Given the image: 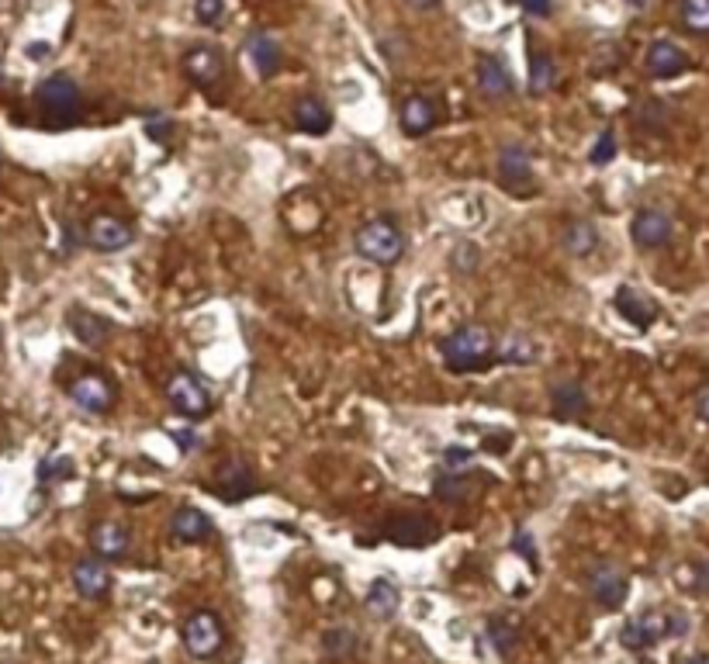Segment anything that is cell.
<instances>
[{
  "instance_id": "cell-3",
  "label": "cell",
  "mask_w": 709,
  "mask_h": 664,
  "mask_svg": "<svg viewBox=\"0 0 709 664\" xmlns=\"http://www.w3.org/2000/svg\"><path fill=\"white\" fill-rule=\"evenodd\" d=\"M689 633V620L682 613H640L620 630V644L626 651H651L658 640Z\"/></svg>"
},
{
  "instance_id": "cell-45",
  "label": "cell",
  "mask_w": 709,
  "mask_h": 664,
  "mask_svg": "<svg viewBox=\"0 0 709 664\" xmlns=\"http://www.w3.org/2000/svg\"><path fill=\"white\" fill-rule=\"evenodd\" d=\"M49 52H52V45H45V42L28 45V56H32V59H42V56H49Z\"/></svg>"
},
{
  "instance_id": "cell-34",
  "label": "cell",
  "mask_w": 709,
  "mask_h": 664,
  "mask_svg": "<svg viewBox=\"0 0 709 664\" xmlns=\"http://www.w3.org/2000/svg\"><path fill=\"white\" fill-rule=\"evenodd\" d=\"M73 460L70 457H45L39 464V481H49V485H56V481H66L73 478Z\"/></svg>"
},
{
  "instance_id": "cell-13",
  "label": "cell",
  "mask_w": 709,
  "mask_h": 664,
  "mask_svg": "<svg viewBox=\"0 0 709 664\" xmlns=\"http://www.w3.org/2000/svg\"><path fill=\"white\" fill-rule=\"evenodd\" d=\"M87 243L101 253H122L125 246H132V229L115 215H97L87 225Z\"/></svg>"
},
{
  "instance_id": "cell-6",
  "label": "cell",
  "mask_w": 709,
  "mask_h": 664,
  "mask_svg": "<svg viewBox=\"0 0 709 664\" xmlns=\"http://www.w3.org/2000/svg\"><path fill=\"white\" fill-rule=\"evenodd\" d=\"M588 592H592V599L599 602L602 609H620L626 595H630V578H626L616 564H595V568L588 571Z\"/></svg>"
},
{
  "instance_id": "cell-1",
  "label": "cell",
  "mask_w": 709,
  "mask_h": 664,
  "mask_svg": "<svg viewBox=\"0 0 709 664\" xmlns=\"http://www.w3.org/2000/svg\"><path fill=\"white\" fill-rule=\"evenodd\" d=\"M495 336L485 326H460L440 343L443 364L454 374H471L481 367L495 364Z\"/></svg>"
},
{
  "instance_id": "cell-22",
  "label": "cell",
  "mask_w": 709,
  "mask_h": 664,
  "mask_svg": "<svg viewBox=\"0 0 709 664\" xmlns=\"http://www.w3.org/2000/svg\"><path fill=\"white\" fill-rule=\"evenodd\" d=\"M294 125L305 135H326L333 128V111L319 97H301V101H294Z\"/></svg>"
},
{
  "instance_id": "cell-31",
  "label": "cell",
  "mask_w": 709,
  "mask_h": 664,
  "mask_svg": "<svg viewBox=\"0 0 709 664\" xmlns=\"http://www.w3.org/2000/svg\"><path fill=\"white\" fill-rule=\"evenodd\" d=\"M488 640L495 644V651L502 654H512V647H516V640H519V630L512 626L505 616H495V620H488Z\"/></svg>"
},
{
  "instance_id": "cell-12",
  "label": "cell",
  "mask_w": 709,
  "mask_h": 664,
  "mask_svg": "<svg viewBox=\"0 0 709 664\" xmlns=\"http://www.w3.org/2000/svg\"><path fill=\"white\" fill-rule=\"evenodd\" d=\"M440 122V108H436L433 97L426 94H412L402 101V111H398V125L409 139H422L426 132H433V125Z\"/></svg>"
},
{
  "instance_id": "cell-4",
  "label": "cell",
  "mask_w": 709,
  "mask_h": 664,
  "mask_svg": "<svg viewBox=\"0 0 709 664\" xmlns=\"http://www.w3.org/2000/svg\"><path fill=\"white\" fill-rule=\"evenodd\" d=\"M35 101H39V108L49 118L70 122L80 111V104H84V90H80V83L73 77H66V73H52V77H45L39 87H35Z\"/></svg>"
},
{
  "instance_id": "cell-26",
  "label": "cell",
  "mask_w": 709,
  "mask_h": 664,
  "mask_svg": "<svg viewBox=\"0 0 709 664\" xmlns=\"http://www.w3.org/2000/svg\"><path fill=\"white\" fill-rule=\"evenodd\" d=\"M564 249H568L571 256H592L595 249H599V229H595L592 222H571L568 229H564Z\"/></svg>"
},
{
  "instance_id": "cell-9",
  "label": "cell",
  "mask_w": 709,
  "mask_h": 664,
  "mask_svg": "<svg viewBox=\"0 0 709 664\" xmlns=\"http://www.w3.org/2000/svg\"><path fill=\"white\" fill-rule=\"evenodd\" d=\"M70 398L84 412L101 415V412H108L111 405H115L118 391H115V384H111L104 374H80L77 381L70 384Z\"/></svg>"
},
{
  "instance_id": "cell-39",
  "label": "cell",
  "mask_w": 709,
  "mask_h": 664,
  "mask_svg": "<svg viewBox=\"0 0 709 664\" xmlns=\"http://www.w3.org/2000/svg\"><path fill=\"white\" fill-rule=\"evenodd\" d=\"M146 132L153 135V139H170V132H173V122L167 115H149V122H146Z\"/></svg>"
},
{
  "instance_id": "cell-30",
  "label": "cell",
  "mask_w": 709,
  "mask_h": 664,
  "mask_svg": "<svg viewBox=\"0 0 709 664\" xmlns=\"http://www.w3.org/2000/svg\"><path fill=\"white\" fill-rule=\"evenodd\" d=\"M398 526H405V530H395V526H391L388 530V537L391 540H398L402 543V547H422V543H426L429 537H433V533L426 530V526H422V519L419 516H405V519H395Z\"/></svg>"
},
{
  "instance_id": "cell-46",
  "label": "cell",
  "mask_w": 709,
  "mask_h": 664,
  "mask_svg": "<svg viewBox=\"0 0 709 664\" xmlns=\"http://www.w3.org/2000/svg\"><path fill=\"white\" fill-rule=\"evenodd\" d=\"M409 7H416V11H433V7H440V0H405Z\"/></svg>"
},
{
  "instance_id": "cell-19",
  "label": "cell",
  "mask_w": 709,
  "mask_h": 664,
  "mask_svg": "<svg viewBox=\"0 0 709 664\" xmlns=\"http://www.w3.org/2000/svg\"><path fill=\"white\" fill-rule=\"evenodd\" d=\"M170 530H173V537L184 540V543H201V540L215 537V526H211V519L201 509H194V505H180V509L173 512Z\"/></svg>"
},
{
  "instance_id": "cell-7",
  "label": "cell",
  "mask_w": 709,
  "mask_h": 664,
  "mask_svg": "<svg viewBox=\"0 0 709 664\" xmlns=\"http://www.w3.org/2000/svg\"><path fill=\"white\" fill-rule=\"evenodd\" d=\"M499 180L509 194H533V160L523 146H502L499 153Z\"/></svg>"
},
{
  "instance_id": "cell-24",
  "label": "cell",
  "mask_w": 709,
  "mask_h": 664,
  "mask_svg": "<svg viewBox=\"0 0 709 664\" xmlns=\"http://www.w3.org/2000/svg\"><path fill=\"white\" fill-rule=\"evenodd\" d=\"M367 613L374 616V620H391V616L398 613V606H402V595H398L395 581L388 578H377L371 588H367Z\"/></svg>"
},
{
  "instance_id": "cell-40",
  "label": "cell",
  "mask_w": 709,
  "mask_h": 664,
  "mask_svg": "<svg viewBox=\"0 0 709 664\" xmlns=\"http://www.w3.org/2000/svg\"><path fill=\"white\" fill-rule=\"evenodd\" d=\"M519 7L526 14H533V18H550L554 14V0H519Z\"/></svg>"
},
{
  "instance_id": "cell-27",
  "label": "cell",
  "mask_w": 709,
  "mask_h": 664,
  "mask_svg": "<svg viewBox=\"0 0 709 664\" xmlns=\"http://www.w3.org/2000/svg\"><path fill=\"white\" fill-rule=\"evenodd\" d=\"M495 360L502 364H533L537 360V343L530 336H519V332H509L502 346H495Z\"/></svg>"
},
{
  "instance_id": "cell-33",
  "label": "cell",
  "mask_w": 709,
  "mask_h": 664,
  "mask_svg": "<svg viewBox=\"0 0 709 664\" xmlns=\"http://www.w3.org/2000/svg\"><path fill=\"white\" fill-rule=\"evenodd\" d=\"M433 488L443 502H464L471 495V481H464V474H440Z\"/></svg>"
},
{
  "instance_id": "cell-37",
  "label": "cell",
  "mask_w": 709,
  "mask_h": 664,
  "mask_svg": "<svg viewBox=\"0 0 709 664\" xmlns=\"http://www.w3.org/2000/svg\"><path fill=\"white\" fill-rule=\"evenodd\" d=\"M194 18H198L201 25H218V21L225 18V0H198V4H194Z\"/></svg>"
},
{
  "instance_id": "cell-11",
  "label": "cell",
  "mask_w": 709,
  "mask_h": 664,
  "mask_svg": "<svg viewBox=\"0 0 709 664\" xmlns=\"http://www.w3.org/2000/svg\"><path fill=\"white\" fill-rule=\"evenodd\" d=\"M184 73L191 83H198V87H215L218 80L225 77V56L222 49H215V45H194L191 52L184 56Z\"/></svg>"
},
{
  "instance_id": "cell-41",
  "label": "cell",
  "mask_w": 709,
  "mask_h": 664,
  "mask_svg": "<svg viewBox=\"0 0 709 664\" xmlns=\"http://www.w3.org/2000/svg\"><path fill=\"white\" fill-rule=\"evenodd\" d=\"M512 550H516V554H523L530 564H537V550H533V537H530V533H516V540H512Z\"/></svg>"
},
{
  "instance_id": "cell-28",
  "label": "cell",
  "mask_w": 709,
  "mask_h": 664,
  "mask_svg": "<svg viewBox=\"0 0 709 664\" xmlns=\"http://www.w3.org/2000/svg\"><path fill=\"white\" fill-rule=\"evenodd\" d=\"M557 83V63L547 52H530V94L543 97Z\"/></svg>"
},
{
  "instance_id": "cell-17",
  "label": "cell",
  "mask_w": 709,
  "mask_h": 664,
  "mask_svg": "<svg viewBox=\"0 0 709 664\" xmlns=\"http://www.w3.org/2000/svg\"><path fill=\"white\" fill-rule=\"evenodd\" d=\"M474 73H478V90L488 97V101H505V97H512V90H516L512 73L505 70V63L499 56H481Z\"/></svg>"
},
{
  "instance_id": "cell-44",
  "label": "cell",
  "mask_w": 709,
  "mask_h": 664,
  "mask_svg": "<svg viewBox=\"0 0 709 664\" xmlns=\"http://www.w3.org/2000/svg\"><path fill=\"white\" fill-rule=\"evenodd\" d=\"M495 436H499V440H492V436H488V440H485V450H495V454H502V450H509V433H495Z\"/></svg>"
},
{
  "instance_id": "cell-10",
  "label": "cell",
  "mask_w": 709,
  "mask_h": 664,
  "mask_svg": "<svg viewBox=\"0 0 709 664\" xmlns=\"http://www.w3.org/2000/svg\"><path fill=\"white\" fill-rule=\"evenodd\" d=\"M630 232H633V243H637L640 249H661L671 243V236H675V222L658 208H640L630 225Z\"/></svg>"
},
{
  "instance_id": "cell-8",
  "label": "cell",
  "mask_w": 709,
  "mask_h": 664,
  "mask_svg": "<svg viewBox=\"0 0 709 664\" xmlns=\"http://www.w3.org/2000/svg\"><path fill=\"white\" fill-rule=\"evenodd\" d=\"M167 398H170L173 409H177L180 415H187V419H205V415L211 412L208 391L201 388L191 374H173L167 381Z\"/></svg>"
},
{
  "instance_id": "cell-15",
  "label": "cell",
  "mask_w": 709,
  "mask_h": 664,
  "mask_svg": "<svg viewBox=\"0 0 709 664\" xmlns=\"http://www.w3.org/2000/svg\"><path fill=\"white\" fill-rule=\"evenodd\" d=\"M685 70H689V56H685L675 42L668 39L651 42V49H647V73H651V77L671 80V77H682Z\"/></svg>"
},
{
  "instance_id": "cell-2",
  "label": "cell",
  "mask_w": 709,
  "mask_h": 664,
  "mask_svg": "<svg viewBox=\"0 0 709 664\" xmlns=\"http://www.w3.org/2000/svg\"><path fill=\"white\" fill-rule=\"evenodd\" d=\"M353 246L364 260L377 263V267H391V263L402 260L405 253V236L391 218H371L357 229L353 236Z\"/></svg>"
},
{
  "instance_id": "cell-14",
  "label": "cell",
  "mask_w": 709,
  "mask_h": 664,
  "mask_svg": "<svg viewBox=\"0 0 709 664\" xmlns=\"http://www.w3.org/2000/svg\"><path fill=\"white\" fill-rule=\"evenodd\" d=\"M215 485L225 502H239V498H250L256 492V474L246 460H225L215 474Z\"/></svg>"
},
{
  "instance_id": "cell-21",
  "label": "cell",
  "mask_w": 709,
  "mask_h": 664,
  "mask_svg": "<svg viewBox=\"0 0 709 664\" xmlns=\"http://www.w3.org/2000/svg\"><path fill=\"white\" fill-rule=\"evenodd\" d=\"M90 547L101 561H122L128 554V533L118 523H97L90 530Z\"/></svg>"
},
{
  "instance_id": "cell-36",
  "label": "cell",
  "mask_w": 709,
  "mask_h": 664,
  "mask_svg": "<svg viewBox=\"0 0 709 664\" xmlns=\"http://www.w3.org/2000/svg\"><path fill=\"white\" fill-rule=\"evenodd\" d=\"M588 160H592L595 166H606V163L616 160V135L609 132V128L599 135V139H595V146H592V153H588Z\"/></svg>"
},
{
  "instance_id": "cell-42",
  "label": "cell",
  "mask_w": 709,
  "mask_h": 664,
  "mask_svg": "<svg viewBox=\"0 0 709 664\" xmlns=\"http://www.w3.org/2000/svg\"><path fill=\"white\" fill-rule=\"evenodd\" d=\"M173 440H177L180 450H194V447H198V436H194L191 429H180V433H173Z\"/></svg>"
},
{
  "instance_id": "cell-18",
  "label": "cell",
  "mask_w": 709,
  "mask_h": 664,
  "mask_svg": "<svg viewBox=\"0 0 709 664\" xmlns=\"http://www.w3.org/2000/svg\"><path fill=\"white\" fill-rule=\"evenodd\" d=\"M246 56L253 59L256 73H260L263 80L277 77L284 66V49L277 45V39H270L267 32H253L250 39H246Z\"/></svg>"
},
{
  "instance_id": "cell-35",
  "label": "cell",
  "mask_w": 709,
  "mask_h": 664,
  "mask_svg": "<svg viewBox=\"0 0 709 664\" xmlns=\"http://www.w3.org/2000/svg\"><path fill=\"white\" fill-rule=\"evenodd\" d=\"M450 263H454L460 274H464V270H467V274H474V270H478V263H481L478 246H474V243H457L454 253H450Z\"/></svg>"
},
{
  "instance_id": "cell-5",
  "label": "cell",
  "mask_w": 709,
  "mask_h": 664,
  "mask_svg": "<svg viewBox=\"0 0 709 664\" xmlns=\"http://www.w3.org/2000/svg\"><path fill=\"white\" fill-rule=\"evenodd\" d=\"M184 647L191 658L198 661H208L215 658L218 651L225 647V626L218 620L215 613H208V609H198L194 616H187L184 623Z\"/></svg>"
},
{
  "instance_id": "cell-20",
  "label": "cell",
  "mask_w": 709,
  "mask_h": 664,
  "mask_svg": "<svg viewBox=\"0 0 709 664\" xmlns=\"http://www.w3.org/2000/svg\"><path fill=\"white\" fill-rule=\"evenodd\" d=\"M550 405L561 419H582L588 412V395L578 381H554L550 384Z\"/></svg>"
},
{
  "instance_id": "cell-38",
  "label": "cell",
  "mask_w": 709,
  "mask_h": 664,
  "mask_svg": "<svg viewBox=\"0 0 709 664\" xmlns=\"http://www.w3.org/2000/svg\"><path fill=\"white\" fill-rule=\"evenodd\" d=\"M474 454L467 447H447L443 450V464H447V474H464L471 467Z\"/></svg>"
},
{
  "instance_id": "cell-32",
  "label": "cell",
  "mask_w": 709,
  "mask_h": 664,
  "mask_svg": "<svg viewBox=\"0 0 709 664\" xmlns=\"http://www.w3.org/2000/svg\"><path fill=\"white\" fill-rule=\"evenodd\" d=\"M682 21L692 35H709V0H682Z\"/></svg>"
},
{
  "instance_id": "cell-29",
  "label": "cell",
  "mask_w": 709,
  "mask_h": 664,
  "mask_svg": "<svg viewBox=\"0 0 709 664\" xmlns=\"http://www.w3.org/2000/svg\"><path fill=\"white\" fill-rule=\"evenodd\" d=\"M322 651L333 661L353 658V654H357V633H353L350 626H333V630H326V637H322Z\"/></svg>"
},
{
  "instance_id": "cell-47",
  "label": "cell",
  "mask_w": 709,
  "mask_h": 664,
  "mask_svg": "<svg viewBox=\"0 0 709 664\" xmlns=\"http://www.w3.org/2000/svg\"><path fill=\"white\" fill-rule=\"evenodd\" d=\"M678 664H709V661H706V658H682Z\"/></svg>"
},
{
  "instance_id": "cell-16",
  "label": "cell",
  "mask_w": 709,
  "mask_h": 664,
  "mask_svg": "<svg viewBox=\"0 0 709 664\" xmlns=\"http://www.w3.org/2000/svg\"><path fill=\"white\" fill-rule=\"evenodd\" d=\"M613 305H616V312H620L623 319L630 322V326H637V329H647L661 315L658 301L647 298V294L637 291V288H620L616 291V298H613Z\"/></svg>"
},
{
  "instance_id": "cell-25",
  "label": "cell",
  "mask_w": 709,
  "mask_h": 664,
  "mask_svg": "<svg viewBox=\"0 0 709 664\" xmlns=\"http://www.w3.org/2000/svg\"><path fill=\"white\" fill-rule=\"evenodd\" d=\"M70 329H73V336H77L80 343H87V346H101L104 339H108V332H111L108 322H104L101 315L87 312V308H73Z\"/></svg>"
},
{
  "instance_id": "cell-49",
  "label": "cell",
  "mask_w": 709,
  "mask_h": 664,
  "mask_svg": "<svg viewBox=\"0 0 709 664\" xmlns=\"http://www.w3.org/2000/svg\"><path fill=\"white\" fill-rule=\"evenodd\" d=\"M0 163H4V160H0Z\"/></svg>"
},
{
  "instance_id": "cell-23",
  "label": "cell",
  "mask_w": 709,
  "mask_h": 664,
  "mask_svg": "<svg viewBox=\"0 0 709 664\" xmlns=\"http://www.w3.org/2000/svg\"><path fill=\"white\" fill-rule=\"evenodd\" d=\"M73 585L84 599H101L111 592V571L104 568V561H77L73 568Z\"/></svg>"
},
{
  "instance_id": "cell-43",
  "label": "cell",
  "mask_w": 709,
  "mask_h": 664,
  "mask_svg": "<svg viewBox=\"0 0 709 664\" xmlns=\"http://www.w3.org/2000/svg\"><path fill=\"white\" fill-rule=\"evenodd\" d=\"M696 412H699V419H703L706 426H709V384H706L703 391H699V398H696Z\"/></svg>"
},
{
  "instance_id": "cell-48",
  "label": "cell",
  "mask_w": 709,
  "mask_h": 664,
  "mask_svg": "<svg viewBox=\"0 0 709 664\" xmlns=\"http://www.w3.org/2000/svg\"><path fill=\"white\" fill-rule=\"evenodd\" d=\"M626 4H630V7H644L647 0H626Z\"/></svg>"
}]
</instances>
